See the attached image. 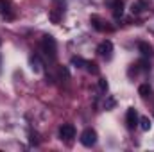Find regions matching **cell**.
Here are the masks:
<instances>
[{"instance_id":"6da1fadb","label":"cell","mask_w":154,"mask_h":152,"mask_svg":"<svg viewBox=\"0 0 154 152\" xmlns=\"http://www.w3.org/2000/svg\"><path fill=\"white\" fill-rule=\"evenodd\" d=\"M41 48H43V52L50 59H54L56 54H57V45H56V39L52 38V36H43V39H41Z\"/></svg>"},{"instance_id":"7a4b0ae2","label":"cell","mask_w":154,"mask_h":152,"mask_svg":"<svg viewBox=\"0 0 154 152\" xmlns=\"http://www.w3.org/2000/svg\"><path fill=\"white\" fill-rule=\"evenodd\" d=\"M81 143L84 147H93L97 143V132L93 129H84L81 134Z\"/></svg>"},{"instance_id":"3957f363","label":"cell","mask_w":154,"mask_h":152,"mask_svg":"<svg viewBox=\"0 0 154 152\" xmlns=\"http://www.w3.org/2000/svg\"><path fill=\"white\" fill-rule=\"evenodd\" d=\"M59 138L65 141H70L72 138H75V127L72 123H63L59 129Z\"/></svg>"},{"instance_id":"277c9868","label":"cell","mask_w":154,"mask_h":152,"mask_svg":"<svg viewBox=\"0 0 154 152\" xmlns=\"http://www.w3.org/2000/svg\"><path fill=\"white\" fill-rule=\"evenodd\" d=\"M138 122H140V118H138L136 109H134V108H129L127 113H125V123H127V127H129V129H134V127L138 125Z\"/></svg>"},{"instance_id":"5b68a950","label":"cell","mask_w":154,"mask_h":152,"mask_svg":"<svg viewBox=\"0 0 154 152\" xmlns=\"http://www.w3.org/2000/svg\"><path fill=\"white\" fill-rule=\"evenodd\" d=\"M97 52L102 56V57H106V59H109L111 57V52H113V43L109 41V39H106V41H102L100 45H99V48H97Z\"/></svg>"},{"instance_id":"8992f818","label":"cell","mask_w":154,"mask_h":152,"mask_svg":"<svg viewBox=\"0 0 154 152\" xmlns=\"http://www.w3.org/2000/svg\"><path fill=\"white\" fill-rule=\"evenodd\" d=\"M138 50H140L143 56H151V52H152V47H151L149 43H145V41H140V43H138Z\"/></svg>"},{"instance_id":"52a82bcc","label":"cell","mask_w":154,"mask_h":152,"mask_svg":"<svg viewBox=\"0 0 154 152\" xmlns=\"http://www.w3.org/2000/svg\"><path fill=\"white\" fill-rule=\"evenodd\" d=\"M122 13H124V4H122V0H115V16H122Z\"/></svg>"},{"instance_id":"ba28073f","label":"cell","mask_w":154,"mask_h":152,"mask_svg":"<svg viewBox=\"0 0 154 152\" xmlns=\"http://www.w3.org/2000/svg\"><path fill=\"white\" fill-rule=\"evenodd\" d=\"M138 93H140L142 97H147V95L151 93V86H149V84H142V86L138 88Z\"/></svg>"},{"instance_id":"9c48e42d","label":"cell","mask_w":154,"mask_h":152,"mask_svg":"<svg viewBox=\"0 0 154 152\" xmlns=\"http://www.w3.org/2000/svg\"><path fill=\"white\" fill-rule=\"evenodd\" d=\"M140 127H142L143 131H149V129H151V120H149L147 116L140 118Z\"/></svg>"},{"instance_id":"30bf717a","label":"cell","mask_w":154,"mask_h":152,"mask_svg":"<svg viewBox=\"0 0 154 152\" xmlns=\"http://www.w3.org/2000/svg\"><path fill=\"white\" fill-rule=\"evenodd\" d=\"M99 90H100L102 93L108 91V81H106V79H99Z\"/></svg>"},{"instance_id":"8fae6325","label":"cell","mask_w":154,"mask_h":152,"mask_svg":"<svg viewBox=\"0 0 154 152\" xmlns=\"http://www.w3.org/2000/svg\"><path fill=\"white\" fill-rule=\"evenodd\" d=\"M31 65H32V70H34V72H39V66H41V65H39V59L36 56L31 57Z\"/></svg>"},{"instance_id":"7c38bea8","label":"cell","mask_w":154,"mask_h":152,"mask_svg":"<svg viewBox=\"0 0 154 152\" xmlns=\"http://www.w3.org/2000/svg\"><path fill=\"white\" fill-rule=\"evenodd\" d=\"M86 66H88V72H90V74H99V68H97L95 63H88V61H86Z\"/></svg>"},{"instance_id":"4fadbf2b","label":"cell","mask_w":154,"mask_h":152,"mask_svg":"<svg viewBox=\"0 0 154 152\" xmlns=\"http://www.w3.org/2000/svg\"><path fill=\"white\" fill-rule=\"evenodd\" d=\"M72 65L81 66V65H86V61H84V59H81V57H74V59H72Z\"/></svg>"},{"instance_id":"5bb4252c","label":"cell","mask_w":154,"mask_h":152,"mask_svg":"<svg viewBox=\"0 0 154 152\" xmlns=\"http://www.w3.org/2000/svg\"><path fill=\"white\" fill-rule=\"evenodd\" d=\"M113 106H115V99H111V97H109V99H108V102H106V109H111Z\"/></svg>"},{"instance_id":"9a60e30c","label":"cell","mask_w":154,"mask_h":152,"mask_svg":"<svg viewBox=\"0 0 154 152\" xmlns=\"http://www.w3.org/2000/svg\"><path fill=\"white\" fill-rule=\"evenodd\" d=\"M131 11H133V13H140V11H142V9H140V4H133Z\"/></svg>"},{"instance_id":"2e32d148","label":"cell","mask_w":154,"mask_h":152,"mask_svg":"<svg viewBox=\"0 0 154 152\" xmlns=\"http://www.w3.org/2000/svg\"><path fill=\"white\" fill-rule=\"evenodd\" d=\"M0 45H2V39H0Z\"/></svg>"}]
</instances>
